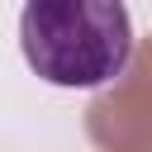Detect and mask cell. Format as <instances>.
I'll return each mask as SVG.
<instances>
[{
    "instance_id": "obj_1",
    "label": "cell",
    "mask_w": 152,
    "mask_h": 152,
    "mask_svg": "<svg viewBox=\"0 0 152 152\" xmlns=\"http://www.w3.org/2000/svg\"><path fill=\"white\" fill-rule=\"evenodd\" d=\"M19 48L38 81L95 90L128 71L133 19L124 0H28L19 14Z\"/></svg>"
}]
</instances>
